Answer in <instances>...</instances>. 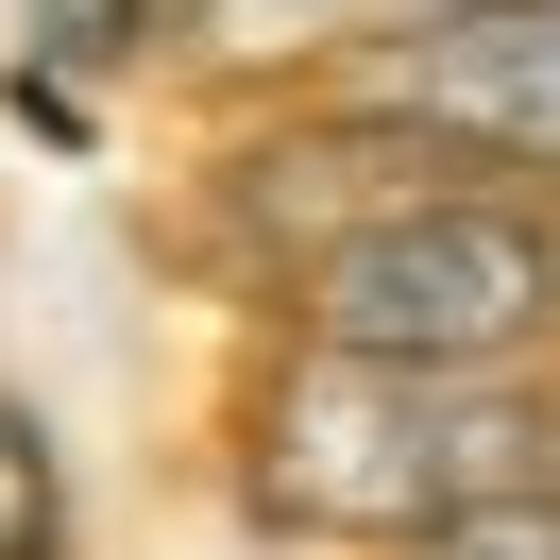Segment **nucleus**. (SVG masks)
Masks as SVG:
<instances>
[{
	"mask_svg": "<svg viewBox=\"0 0 560 560\" xmlns=\"http://www.w3.org/2000/svg\"><path fill=\"white\" fill-rule=\"evenodd\" d=\"M458 18V0H187V51L205 69H306V51H390Z\"/></svg>",
	"mask_w": 560,
	"mask_h": 560,
	"instance_id": "obj_4",
	"label": "nucleus"
},
{
	"mask_svg": "<svg viewBox=\"0 0 560 560\" xmlns=\"http://www.w3.org/2000/svg\"><path fill=\"white\" fill-rule=\"evenodd\" d=\"M408 560H560V492H510V510H458V526H424Z\"/></svg>",
	"mask_w": 560,
	"mask_h": 560,
	"instance_id": "obj_6",
	"label": "nucleus"
},
{
	"mask_svg": "<svg viewBox=\"0 0 560 560\" xmlns=\"http://www.w3.org/2000/svg\"><path fill=\"white\" fill-rule=\"evenodd\" d=\"M255 510L306 544H424L458 510L560 492V390L510 357H289L255 390Z\"/></svg>",
	"mask_w": 560,
	"mask_h": 560,
	"instance_id": "obj_1",
	"label": "nucleus"
},
{
	"mask_svg": "<svg viewBox=\"0 0 560 560\" xmlns=\"http://www.w3.org/2000/svg\"><path fill=\"white\" fill-rule=\"evenodd\" d=\"M390 137L458 153V171H560V0H458V18H424V35L374 51V103Z\"/></svg>",
	"mask_w": 560,
	"mask_h": 560,
	"instance_id": "obj_3",
	"label": "nucleus"
},
{
	"mask_svg": "<svg viewBox=\"0 0 560 560\" xmlns=\"http://www.w3.org/2000/svg\"><path fill=\"white\" fill-rule=\"evenodd\" d=\"M289 323L323 357H526L560 323V221L492 187H390L289 255Z\"/></svg>",
	"mask_w": 560,
	"mask_h": 560,
	"instance_id": "obj_2",
	"label": "nucleus"
},
{
	"mask_svg": "<svg viewBox=\"0 0 560 560\" xmlns=\"http://www.w3.org/2000/svg\"><path fill=\"white\" fill-rule=\"evenodd\" d=\"M0 560H69V492H51L35 408H0Z\"/></svg>",
	"mask_w": 560,
	"mask_h": 560,
	"instance_id": "obj_5",
	"label": "nucleus"
}]
</instances>
